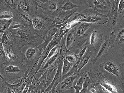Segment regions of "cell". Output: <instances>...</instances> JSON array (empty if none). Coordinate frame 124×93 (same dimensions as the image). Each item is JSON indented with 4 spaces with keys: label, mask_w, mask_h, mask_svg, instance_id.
I'll return each mask as SVG.
<instances>
[{
    "label": "cell",
    "mask_w": 124,
    "mask_h": 93,
    "mask_svg": "<svg viewBox=\"0 0 124 93\" xmlns=\"http://www.w3.org/2000/svg\"><path fill=\"white\" fill-rule=\"evenodd\" d=\"M88 75L92 84L97 88L99 93H124V85L99 70L95 73L90 69Z\"/></svg>",
    "instance_id": "cell-1"
},
{
    "label": "cell",
    "mask_w": 124,
    "mask_h": 93,
    "mask_svg": "<svg viewBox=\"0 0 124 93\" xmlns=\"http://www.w3.org/2000/svg\"><path fill=\"white\" fill-rule=\"evenodd\" d=\"M10 32L13 37L15 43L21 49L28 45L37 47L43 42V39L35 33L32 28L28 26H24Z\"/></svg>",
    "instance_id": "cell-2"
},
{
    "label": "cell",
    "mask_w": 124,
    "mask_h": 93,
    "mask_svg": "<svg viewBox=\"0 0 124 93\" xmlns=\"http://www.w3.org/2000/svg\"><path fill=\"white\" fill-rule=\"evenodd\" d=\"M99 70L102 73L115 78L124 85V64L118 63L113 60L106 59L99 65Z\"/></svg>",
    "instance_id": "cell-3"
},
{
    "label": "cell",
    "mask_w": 124,
    "mask_h": 93,
    "mask_svg": "<svg viewBox=\"0 0 124 93\" xmlns=\"http://www.w3.org/2000/svg\"><path fill=\"white\" fill-rule=\"evenodd\" d=\"M27 66L23 65L21 66H5L0 67V75L2 77L4 82L9 83L15 81L14 84L21 80L27 71Z\"/></svg>",
    "instance_id": "cell-4"
},
{
    "label": "cell",
    "mask_w": 124,
    "mask_h": 93,
    "mask_svg": "<svg viewBox=\"0 0 124 93\" xmlns=\"http://www.w3.org/2000/svg\"><path fill=\"white\" fill-rule=\"evenodd\" d=\"M6 55L5 66H21L24 61V54L21 52V48L15 43L9 46L4 47Z\"/></svg>",
    "instance_id": "cell-5"
},
{
    "label": "cell",
    "mask_w": 124,
    "mask_h": 93,
    "mask_svg": "<svg viewBox=\"0 0 124 93\" xmlns=\"http://www.w3.org/2000/svg\"><path fill=\"white\" fill-rule=\"evenodd\" d=\"M31 18L33 30L43 39L51 28L53 19L39 13Z\"/></svg>",
    "instance_id": "cell-6"
},
{
    "label": "cell",
    "mask_w": 124,
    "mask_h": 93,
    "mask_svg": "<svg viewBox=\"0 0 124 93\" xmlns=\"http://www.w3.org/2000/svg\"><path fill=\"white\" fill-rule=\"evenodd\" d=\"M78 16L80 22H86L91 24H104L107 23L108 18L106 15L100 13L95 10L86 9L78 13Z\"/></svg>",
    "instance_id": "cell-7"
},
{
    "label": "cell",
    "mask_w": 124,
    "mask_h": 93,
    "mask_svg": "<svg viewBox=\"0 0 124 93\" xmlns=\"http://www.w3.org/2000/svg\"><path fill=\"white\" fill-rule=\"evenodd\" d=\"M62 1V0H47L44 3L37 2L39 4L38 8L40 9L43 15L54 20L60 11Z\"/></svg>",
    "instance_id": "cell-8"
},
{
    "label": "cell",
    "mask_w": 124,
    "mask_h": 93,
    "mask_svg": "<svg viewBox=\"0 0 124 93\" xmlns=\"http://www.w3.org/2000/svg\"><path fill=\"white\" fill-rule=\"evenodd\" d=\"M88 47L93 50L94 54L91 60L93 59L97 54V52L102 44L103 33L101 30H91L89 33Z\"/></svg>",
    "instance_id": "cell-9"
},
{
    "label": "cell",
    "mask_w": 124,
    "mask_h": 93,
    "mask_svg": "<svg viewBox=\"0 0 124 93\" xmlns=\"http://www.w3.org/2000/svg\"><path fill=\"white\" fill-rule=\"evenodd\" d=\"M42 53V52L35 47L31 46L27 49L24 54L26 65L31 70L36 68Z\"/></svg>",
    "instance_id": "cell-10"
},
{
    "label": "cell",
    "mask_w": 124,
    "mask_h": 93,
    "mask_svg": "<svg viewBox=\"0 0 124 93\" xmlns=\"http://www.w3.org/2000/svg\"><path fill=\"white\" fill-rule=\"evenodd\" d=\"M38 5L39 4L37 0H19L17 8L31 17L39 13Z\"/></svg>",
    "instance_id": "cell-11"
},
{
    "label": "cell",
    "mask_w": 124,
    "mask_h": 93,
    "mask_svg": "<svg viewBox=\"0 0 124 93\" xmlns=\"http://www.w3.org/2000/svg\"><path fill=\"white\" fill-rule=\"evenodd\" d=\"M88 33L86 34H83L81 36L75 37L73 42L68 50L73 54L77 55L85 46L88 47Z\"/></svg>",
    "instance_id": "cell-12"
},
{
    "label": "cell",
    "mask_w": 124,
    "mask_h": 93,
    "mask_svg": "<svg viewBox=\"0 0 124 93\" xmlns=\"http://www.w3.org/2000/svg\"><path fill=\"white\" fill-rule=\"evenodd\" d=\"M87 2L91 9L99 13H108L111 5L109 0H89Z\"/></svg>",
    "instance_id": "cell-13"
},
{
    "label": "cell",
    "mask_w": 124,
    "mask_h": 93,
    "mask_svg": "<svg viewBox=\"0 0 124 93\" xmlns=\"http://www.w3.org/2000/svg\"><path fill=\"white\" fill-rule=\"evenodd\" d=\"M82 72L68 77L58 84L55 88V92L58 93L62 92L65 90H69L73 86V83L76 79H78L80 77Z\"/></svg>",
    "instance_id": "cell-14"
},
{
    "label": "cell",
    "mask_w": 124,
    "mask_h": 93,
    "mask_svg": "<svg viewBox=\"0 0 124 93\" xmlns=\"http://www.w3.org/2000/svg\"><path fill=\"white\" fill-rule=\"evenodd\" d=\"M13 20L19 23L24 26L32 28L31 17L18 8L13 10Z\"/></svg>",
    "instance_id": "cell-15"
},
{
    "label": "cell",
    "mask_w": 124,
    "mask_h": 93,
    "mask_svg": "<svg viewBox=\"0 0 124 93\" xmlns=\"http://www.w3.org/2000/svg\"><path fill=\"white\" fill-rule=\"evenodd\" d=\"M78 11L77 8L67 11H60L56 18L54 20L52 25L61 24L66 23L70 17L73 15Z\"/></svg>",
    "instance_id": "cell-16"
},
{
    "label": "cell",
    "mask_w": 124,
    "mask_h": 93,
    "mask_svg": "<svg viewBox=\"0 0 124 93\" xmlns=\"http://www.w3.org/2000/svg\"><path fill=\"white\" fill-rule=\"evenodd\" d=\"M63 62V61H61L59 64L53 79H52V81L50 84L46 88L45 92H49V91H51V93L55 91L56 86H57L58 84L61 81L62 77V67Z\"/></svg>",
    "instance_id": "cell-17"
},
{
    "label": "cell",
    "mask_w": 124,
    "mask_h": 93,
    "mask_svg": "<svg viewBox=\"0 0 124 93\" xmlns=\"http://www.w3.org/2000/svg\"><path fill=\"white\" fill-rule=\"evenodd\" d=\"M110 46V45L109 42V38L108 35H106L105 37V40L104 42L102 44L95 57L93 59L91 60L90 64L91 63H93V64H95L97 61L102 56L108 53V48Z\"/></svg>",
    "instance_id": "cell-18"
},
{
    "label": "cell",
    "mask_w": 124,
    "mask_h": 93,
    "mask_svg": "<svg viewBox=\"0 0 124 93\" xmlns=\"http://www.w3.org/2000/svg\"><path fill=\"white\" fill-rule=\"evenodd\" d=\"M59 29L56 27L51 26L49 30L43 38V42L42 43L37 47L40 51L42 52V50H44L46 48L48 45L52 40L55 34Z\"/></svg>",
    "instance_id": "cell-19"
},
{
    "label": "cell",
    "mask_w": 124,
    "mask_h": 93,
    "mask_svg": "<svg viewBox=\"0 0 124 93\" xmlns=\"http://www.w3.org/2000/svg\"><path fill=\"white\" fill-rule=\"evenodd\" d=\"M92 25L90 23L81 22L72 28L69 32L72 33L74 37L81 36L84 34L85 32Z\"/></svg>",
    "instance_id": "cell-20"
},
{
    "label": "cell",
    "mask_w": 124,
    "mask_h": 93,
    "mask_svg": "<svg viewBox=\"0 0 124 93\" xmlns=\"http://www.w3.org/2000/svg\"><path fill=\"white\" fill-rule=\"evenodd\" d=\"M94 51L93 50L89 48H87L86 51L81 57L80 62L78 66L77 73H79L81 69L85 66L92 57L94 54Z\"/></svg>",
    "instance_id": "cell-21"
},
{
    "label": "cell",
    "mask_w": 124,
    "mask_h": 93,
    "mask_svg": "<svg viewBox=\"0 0 124 93\" xmlns=\"http://www.w3.org/2000/svg\"><path fill=\"white\" fill-rule=\"evenodd\" d=\"M0 42L3 47L9 46L15 43V40L13 35L9 30L4 31L1 37Z\"/></svg>",
    "instance_id": "cell-22"
},
{
    "label": "cell",
    "mask_w": 124,
    "mask_h": 93,
    "mask_svg": "<svg viewBox=\"0 0 124 93\" xmlns=\"http://www.w3.org/2000/svg\"><path fill=\"white\" fill-rule=\"evenodd\" d=\"M87 71H84L81 73V75L78 79L77 84L71 87L70 89L75 88V93H79L83 88V83L84 82L86 76L87 75Z\"/></svg>",
    "instance_id": "cell-23"
},
{
    "label": "cell",
    "mask_w": 124,
    "mask_h": 93,
    "mask_svg": "<svg viewBox=\"0 0 124 93\" xmlns=\"http://www.w3.org/2000/svg\"><path fill=\"white\" fill-rule=\"evenodd\" d=\"M59 55V54L58 50L57 53L56 54H55L47 60H46V61H45L43 62L39 70L41 71L44 72L46 70H47L48 68L50 67L54 63V62H55L57 59L58 58Z\"/></svg>",
    "instance_id": "cell-24"
},
{
    "label": "cell",
    "mask_w": 124,
    "mask_h": 93,
    "mask_svg": "<svg viewBox=\"0 0 124 93\" xmlns=\"http://www.w3.org/2000/svg\"><path fill=\"white\" fill-rule=\"evenodd\" d=\"M81 7L71 3L69 0H63L60 8V11H67L76 9Z\"/></svg>",
    "instance_id": "cell-25"
},
{
    "label": "cell",
    "mask_w": 124,
    "mask_h": 93,
    "mask_svg": "<svg viewBox=\"0 0 124 93\" xmlns=\"http://www.w3.org/2000/svg\"><path fill=\"white\" fill-rule=\"evenodd\" d=\"M107 26L111 29H115L117 27L118 23V15H112L108 17Z\"/></svg>",
    "instance_id": "cell-26"
},
{
    "label": "cell",
    "mask_w": 124,
    "mask_h": 93,
    "mask_svg": "<svg viewBox=\"0 0 124 93\" xmlns=\"http://www.w3.org/2000/svg\"><path fill=\"white\" fill-rule=\"evenodd\" d=\"M118 46L123 47L124 46V28H121L118 30L116 35L115 42Z\"/></svg>",
    "instance_id": "cell-27"
},
{
    "label": "cell",
    "mask_w": 124,
    "mask_h": 93,
    "mask_svg": "<svg viewBox=\"0 0 124 93\" xmlns=\"http://www.w3.org/2000/svg\"><path fill=\"white\" fill-rule=\"evenodd\" d=\"M73 64L70 62L65 58L64 59L62 67V77L66 75L70 71V70L73 67Z\"/></svg>",
    "instance_id": "cell-28"
},
{
    "label": "cell",
    "mask_w": 124,
    "mask_h": 93,
    "mask_svg": "<svg viewBox=\"0 0 124 93\" xmlns=\"http://www.w3.org/2000/svg\"><path fill=\"white\" fill-rule=\"evenodd\" d=\"M13 21V18L10 19H0V29L3 31L8 30L10 25Z\"/></svg>",
    "instance_id": "cell-29"
},
{
    "label": "cell",
    "mask_w": 124,
    "mask_h": 93,
    "mask_svg": "<svg viewBox=\"0 0 124 93\" xmlns=\"http://www.w3.org/2000/svg\"><path fill=\"white\" fill-rule=\"evenodd\" d=\"M75 37L72 33L68 32L66 34V39H65V44L66 47L67 49H69L72 44L73 42Z\"/></svg>",
    "instance_id": "cell-30"
},
{
    "label": "cell",
    "mask_w": 124,
    "mask_h": 93,
    "mask_svg": "<svg viewBox=\"0 0 124 93\" xmlns=\"http://www.w3.org/2000/svg\"><path fill=\"white\" fill-rule=\"evenodd\" d=\"M92 83V81L89 76L86 75L83 83L82 89L81 90L79 93H86L88 90V87Z\"/></svg>",
    "instance_id": "cell-31"
},
{
    "label": "cell",
    "mask_w": 124,
    "mask_h": 93,
    "mask_svg": "<svg viewBox=\"0 0 124 93\" xmlns=\"http://www.w3.org/2000/svg\"><path fill=\"white\" fill-rule=\"evenodd\" d=\"M13 17V11H6L0 13V19H10Z\"/></svg>",
    "instance_id": "cell-32"
},
{
    "label": "cell",
    "mask_w": 124,
    "mask_h": 93,
    "mask_svg": "<svg viewBox=\"0 0 124 93\" xmlns=\"http://www.w3.org/2000/svg\"><path fill=\"white\" fill-rule=\"evenodd\" d=\"M24 26L23 25L21 24L20 23L13 20V21H12V22L10 25L8 30H9L10 31H15V30H17Z\"/></svg>",
    "instance_id": "cell-33"
},
{
    "label": "cell",
    "mask_w": 124,
    "mask_h": 93,
    "mask_svg": "<svg viewBox=\"0 0 124 93\" xmlns=\"http://www.w3.org/2000/svg\"><path fill=\"white\" fill-rule=\"evenodd\" d=\"M0 61L3 65H4L6 61V55L4 47L1 42H0Z\"/></svg>",
    "instance_id": "cell-34"
},
{
    "label": "cell",
    "mask_w": 124,
    "mask_h": 93,
    "mask_svg": "<svg viewBox=\"0 0 124 93\" xmlns=\"http://www.w3.org/2000/svg\"><path fill=\"white\" fill-rule=\"evenodd\" d=\"M65 58L70 62L73 64L75 63L78 59V57H77L76 55L73 54V53L66 55Z\"/></svg>",
    "instance_id": "cell-35"
},
{
    "label": "cell",
    "mask_w": 124,
    "mask_h": 93,
    "mask_svg": "<svg viewBox=\"0 0 124 93\" xmlns=\"http://www.w3.org/2000/svg\"><path fill=\"white\" fill-rule=\"evenodd\" d=\"M115 31L114 30L113 31L110 32V37L109 38V42L110 47L111 48L114 47V43L115 42L116 39V35L114 34Z\"/></svg>",
    "instance_id": "cell-36"
},
{
    "label": "cell",
    "mask_w": 124,
    "mask_h": 93,
    "mask_svg": "<svg viewBox=\"0 0 124 93\" xmlns=\"http://www.w3.org/2000/svg\"><path fill=\"white\" fill-rule=\"evenodd\" d=\"M118 15H121L124 18V0H121L119 1L118 7Z\"/></svg>",
    "instance_id": "cell-37"
},
{
    "label": "cell",
    "mask_w": 124,
    "mask_h": 93,
    "mask_svg": "<svg viewBox=\"0 0 124 93\" xmlns=\"http://www.w3.org/2000/svg\"><path fill=\"white\" fill-rule=\"evenodd\" d=\"M58 45L55 46L54 47L50 50L49 53L48 54L46 60H45V61L44 62L46 61V60H47L48 59H49L50 58L52 57V56H53L55 54H56L57 53V51H58Z\"/></svg>",
    "instance_id": "cell-38"
},
{
    "label": "cell",
    "mask_w": 124,
    "mask_h": 93,
    "mask_svg": "<svg viewBox=\"0 0 124 93\" xmlns=\"http://www.w3.org/2000/svg\"><path fill=\"white\" fill-rule=\"evenodd\" d=\"M6 85L5 84V83L2 81V85L0 90V93H6Z\"/></svg>",
    "instance_id": "cell-39"
},
{
    "label": "cell",
    "mask_w": 124,
    "mask_h": 93,
    "mask_svg": "<svg viewBox=\"0 0 124 93\" xmlns=\"http://www.w3.org/2000/svg\"><path fill=\"white\" fill-rule=\"evenodd\" d=\"M6 93H11V90L8 86H7V85H6Z\"/></svg>",
    "instance_id": "cell-40"
},
{
    "label": "cell",
    "mask_w": 124,
    "mask_h": 93,
    "mask_svg": "<svg viewBox=\"0 0 124 93\" xmlns=\"http://www.w3.org/2000/svg\"><path fill=\"white\" fill-rule=\"evenodd\" d=\"M50 93H51V92H50ZM52 93H56V92H55V91H54V92H52Z\"/></svg>",
    "instance_id": "cell-41"
},
{
    "label": "cell",
    "mask_w": 124,
    "mask_h": 93,
    "mask_svg": "<svg viewBox=\"0 0 124 93\" xmlns=\"http://www.w3.org/2000/svg\"><path fill=\"white\" fill-rule=\"evenodd\" d=\"M86 93H90V92H88V91H87V92H86Z\"/></svg>",
    "instance_id": "cell-42"
},
{
    "label": "cell",
    "mask_w": 124,
    "mask_h": 93,
    "mask_svg": "<svg viewBox=\"0 0 124 93\" xmlns=\"http://www.w3.org/2000/svg\"></svg>",
    "instance_id": "cell-43"
}]
</instances>
